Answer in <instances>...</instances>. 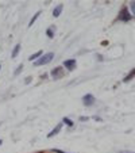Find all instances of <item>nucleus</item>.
<instances>
[{
  "instance_id": "1",
  "label": "nucleus",
  "mask_w": 135,
  "mask_h": 153,
  "mask_svg": "<svg viewBox=\"0 0 135 153\" xmlns=\"http://www.w3.org/2000/svg\"><path fill=\"white\" fill-rule=\"evenodd\" d=\"M53 57H54V54L53 53H47V54H45L43 57H41L39 60H37L35 61V65H46V64H49L50 61L53 60Z\"/></svg>"
},
{
  "instance_id": "2",
  "label": "nucleus",
  "mask_w": 135,
  "mask_h": 153,
  "mask_svg": "<svg viewBox=\"0 0 135 153\" xmlns=\"http://www.w3.org/2000/svg\"><path fill=\"white\" fill-rule=\"evenodd\" d=\"M63 75H65V72H63V68H61V67H57V68H54V69L52 71V77L54 79V80L61 79Z\"/></svg>"
},
{
  "instance_id": "3",
  "label": "nucleus",
  "mask_w": 135,
  "mask_h": 153,
  "mask_svg": "<svg viewBox=\"0 0 135 153\" xmlns=\"http://www.w3.org/2000/svg\"><path fill=\"white\" fill-rule=\"evenodd\" d=\"M130 19H131V15L128 14V10L124 7V8L122 10V12L119 14V20H124V22H126V20H130Z\"/></svg>"
},
{
  "instance_id": "4",
  "label": "nucleus",
  "mask_w": 135,
  "mask_h": 153,
  "mask_svg": "<svg viewBox=\"0 0 135 153\" xmlns=\"http://www.w3.org/2000/svg\"><path fill=\"white\" fill-rule=\"evenodd\" d=\"M83 103L85 104V106H92V104L95 103V98H93V95H91V94L85 95L83 98Z\"/></svg>"
},
{
  "instance_id": "5",
  "label": "nucleus",
  "mask_w": 135,
  "mask_h": 153,
  "mask_svg": "<svg viewBox=\"0 0 135 153\" xmlns=\"http://www.w3.org/2000/svg\"><path fill=\"white\" fill-rule=\"evenodd\" d=\"M63 65L69 71H73L76 68V60H66L65 62H63Z\"/></svg>"
},
{
  "instance_id": "6",
  "label": "nucleus",
  "mask_w": 135,
  "mask_h": 153,
  "mask_svg": "<svg viewBox=\"0 0 135 153\" xmlns=\"http://www.w3.org/2000/svg\"><path fill=\"white\" fill-rule=\"evenodd\" d=\"M61 127H62V123H58L57 126H55L54 129H53L49 134H47V137H49V138H52L53 136H55V134H58V131H60V130H61Z\"/></svg>"
},
{
  "instance_id": "7",
  "label": "nucleus",
  "mask_w": 135,
  "mask_h": 153,
  "mask_svg": "<svg viewBox=\"0 0 135 153\" xmlns=\"http://www.w3.org/2000/svg\"><path fill=\"white\" fill-rule=\"evenodd\" d=\"M61 11H62V4H60V6H57V7H55V8H54V11H53V15H54L55 18H57V16H60Z\"/></svg>"
},
{
  "instance_id": "8",
  "label": "nucleus",
  "mask_w": 135,
  "mask_h": 153,
  "mask_svg": "<svg viewBox=\"0 0 135 153\" xmlns=\"http://www.w3.org/2000/svg\"><path fill=\"white\" fill-rule=\"evenodd\" d=\"M54 31H55V29L54 27H50V29H47V35H49V38H53L54 37Z\"/></svg>"
},
{
  "instance_id": "9",
  "label": "nucleus",
  "mask_w": 135,
  "mask_h": 153,
  "mask_svg": "<svg viewBox=\"0 0 135 153\" xmlns=\"http://www.w3.org/2000/svg\"><path fill=\"white\" fill-rule=\"evenodd\" d=\"M39 14H41V12H39V11H38V12H37V14H35V15H34V16H32V18H31V20H30V25H29V26H32V25H34V22H35V20H37V19H38V16H39Z\"/></svg>"
},
{
  "instance_id": "10",
  "label": "nucleus",
  "mask_w": 135,
  "mask_h": 153,
  "mask_svg": "<svg viewBox=\"0 0 135 153\" xmlns=\"http://www.w3.org/2000/svg\"><path fill=\"white\" fill-rule=\"evenodd\" d=\"M41 54H42V52H41V50H39V52H37V53H35V54H31V56H30V57H29V60H30V61L35 60V58H38Z\"/></svg>"
},
{
  "instance_id": "11",
  "label": "nucleus",
  "mask_w": 135,
  "mask_h": 153,
  "mask_svg": "<svg viewBox=\"0 0 135 153\" xmlns=\"http://www.w3.org/2000/svg\"><path fill=\"white\" fill-rule=\"evenodd\" d=\"M19 49H20V45H16V46H15V49H14V52H12V57H16L18 56V53H19Z\"/></svg>"
},
{
  "instance_id": "12",
  "label": "nucleus",
  "mask_w": 135,
  "mask_h": 153,
  "mask_svg": "<svg viewBox=\"0 0 135 153\" xmlns=\"http://www.w3.org/2000/svg\"><path fill=\"white\" fill-rule=\"evenodd\" d=\"M134 76H135V69H134V71H132V72H131V73H130V75H128V76H127V77H126V79H124V81H128V80H131V79H132V77H134Z\"/></svg>"
},
{
  "instance_id": "13",
  "label": "nucleus",
  "mask_w": 135,
  "mask_h": 153,
  "mask_svg": "<svg viewBox=\"0 0 135 153\" xmlns=\"http://www.w3.org/2000/svg\"><path fill=\"white\" fill-rule=\"evenodd\" d=\"M63 122H65V123H66V125H69V126H72V125H73V122H72V121H70V119H69V118H65V119H63Z\"/></svg>"
},
{
  "instance_id": "14",
  "label": "nucleus",
  "mask_w": 135,
  "mask_h": 153,
  "mask_svg": "<svg viewBox=\"0 0 135 153\" xmlns=\"http://www.w3.org/2000/svg\"><path fill=\"white\" fill-rule=\"evenodd\" d=\"M131 11H132V14H135V1L131 3Z\"/></svg>"
},
{
  "instance_id": "15",
  "label": "nucleus",
  "mask_w": 135,
  "mask_h": 153,
  "mask_svg": "<svg viewBox=\"0 0 135 153\" xmlns=\"http://www.w3.org/2000/svg\"><path fill=\"white\" fill-rule=\"evenodd\" d=\"M22 68H23V65H19V67H18V69H16V72H15V75H18V73L22 71Z\"/></svg>"
},
{
  "instance_id": "16",
  "label": "nucleus",
  "mask_w": 135,
  "mask_h": 153,
  "mask_svg": "<svg viewBox=\"0 0 135 153\" xmlns=\"http://www.w3.org/2000/svg\"><path fill=\"white\" fill-rule=\"evenodd\" d=\"M54 152L55 153H65V152H62V150H60V149H54Z\"/></svg>"
},
{
  "instance_id": "17",
  "label": "nucleus",
  "mask_w": 135,
  "mask_h": 153,
  "mask_svg": "<svg viewBox=\"0 0 135 153\" xmlns=\"http://www.w3.org/2000/svg\"><path fill=\"white\" fill-rule=\"evenodd\" d=\"M120 153H134V152H128V150H122Z\"/></svg>"
},
{
  "instance_id": "18",
  "label": "nucleus",
  "mask_w": 135,
  "mask_h": 153,
  "mask_svg": "<svg viewBox=\"0 0 135 153\" xmlns=\"http://www.w3.org/2000/svg\"><path fill=\"white\" fill-rule=\"evenodd\" d=\"M1 144H3V141H1V140H0V145H1Z\"/></svg>"
}]
</instances>
